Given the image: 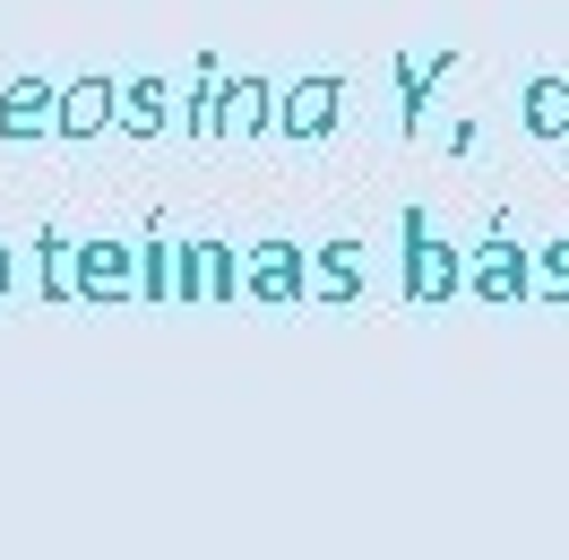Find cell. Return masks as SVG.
I'll list each match as a JSON object with an SVG mask.
<instances>
[{
    "label": "cell",
    "mask_w": 569,
    "mask_h": 560,
    "mask_svg": "<svg viewBox=\"0 0 569 560\" xmlns=\"http://www.w3.org/2000/svg\"><path fill=\"white\" fill-rule=\"evenodd\" d=\"M173 121H181V104H173V78L164 70L121 78V121H112V139H164Z\"/></svg>",
    "instance_id": "obj_10"
},
{
    "label": "cell",
    "mask_w": 569,
    "mask_h": 560,
    "mask_svg": "<svg viewBox=\"0 0 569 560\" xmlns=\"http://www.w3.org/2000/svg\"><path fill=\"white\" fill-rule=\"evenodd\" d=\"M466 293H475V302H527L535 293V250L518 242L500 216H492V233L466 250Z\"/></svg>",
    "instance_id": "obj_2"
},
{
    "label": "cell",
    "mask_w": 569,
    "mask_h": 560,
    "mask_svg": "<svg viewBox=\"0 0 569 560\" xmlns=\"http://www.w3.org/2000/svg\"><path fill=\"white\" fill-rule=\"evenodd\" d=\"M518 121H527V139H569V78L535 70L527 96H518Z\"/></svg>",
    "instance_id": "obj_14"
},
{
    "label": "cell",
    "mask_w": 569,
    "mask_h": 560,
    "mask_svg": "<svg viewBox=\"0 0 569 560\" xmlns=\"http://www.w3.org/2000/svg\"><path fill=\"white\" fill-rule=\"evenodd\" d=\"M449 70H458V52H406V61H397V130H406V139L423 130V104L440 96Z\"/></svg>",
    "instance_id": "obj_11"
},
{
    "label": "cell",
    "mask_w": 569,
    "mask_h": 560,
    "mask_svg": "<svg viewBox=\"0 0 569 560\" xmlns=\"http://www.w3.org/2000/svg\"><path fill=\"white\" fill-rule=\"evenodd\" d=\"M535 293H543V302H569V242L535 250Z\"/></svg>",
    "instance_id": "obj_17"
},
{
    "label": "cell",
    "mask_w": 569,
    "mask_h": 560,
    "mask_svg": "<svg viewBox=\"0 0 569 560\" xmlns=\"http://www.w3.org/2000/svg\"><path fill=\"white\" fill-rule=\"evenodd\" d=\"M337 112H346V70H302V78H284V96H277V130L284 139H328Z\"/></svg>",
    "instance_id": "obj_4"
},
{
    "label": "cell",
    "mask_w": 569,
    "mask_h": 560,
    "mask_svg": "<svg viewBox=\"0 0 569 560\" xmlns=\"http://www.w3.org/2000/svg\"><path fill=\"white\" fill-rule=\"evenodd\" d=\"M397 284H406V302H415V311L458 302V293H466V250L440 242V233L423 224V208H406V268H397Z\"/></svg>",
    "instance_id": "obj_1"
},
{
    "label": "cell",
    "mask_w": 569,
    "mask_h": 560,
    "mask_svg": "<svg viewBox=\"0 0 569 560\" xmlns=\"http://www.w3.org/2000/svg\"><path fill=\"white\" fill-rule=\"evenodd\" d=\"M52 130H61V87H52V78L43 70H18L9 78V87H0V139H52Z\"/></svg>",
    "instance_id": "obj_7"
},
{
    "label": "cell",
    "mask_w": 569,
    "mask_h": 560,
    "mask_svg": "<svg viewBox=\"0 0 569 560\" xmlns=\"http://www.w3.org/2000/svg\"><path fill=\"white\" fill-rule=\"evenodd\" d=\"M173 293H190V302H233V293H242V250L233 242H181Z\"/></svg>",
    "instance_id": "obj_8"
},
{
    "label": "cell",
    "mask_w": 569,
    "mask_h": 560,
    "mask_svg": "<svg viewBox=\"0 0 569 560\" xmlns=\"http://www.w3.org/2000/svg\"><path fill=\"white\" fill-rule=\"evenodd\" d=\"M173 259H181V250L147 224V242H139V302H173Z\"/></svg>",
    "instance_id": "obj_16"
},
{
    "label": "cell",
    "mask_w": 569,
    "mask_h": 560,
    "mask_svg": "<svg viewBox=\"0 0 569 560\" xmlns=\"http://www.w3.org/2000/svg\"><path fill=\"white\" fill-rule=\"evenodd\" d=\"M36 293L43 302H78V242L61 233V224L36 233Z\"/></svg>",
    "instance_id": "obj_15"
},
{
    "label": "cell",
    "mask_w": 569,
    "mask_h": 560,
    "mask_svg": "<svg viewBox=\"0 0 569 560\" xmlns=\"http://www.w3.org/2000/svg\"><path fill=\"white\" fill-rule=\"evenodd\" d=\"M224 61H216V52H199V61H190V96H181V139H216V112H224Z\"/></svg>",
    "instance_id": "obj_12"
},
{
    "label": "cell",
    "mask_w": 569,
    "mask_h": 560,
    "mask_svg": "<svg viewBox=\"0 0 569 560\" xmlns=\"http://www.w3.org/2000/svg\"><path fill=\"white\" fill-rule=\"evenodd\" d=\"M277 78L268 70H233L224 78V112H216V139H268L277 130Z\"/></svg>",
    "instance_id": "obj_9"
},
{
    "label": "cell",
    "mask_w": 569,
    "mask_h": 560,
    "mask_svg": "<svg viewBox=\"0 0 569 560\" xmlns=\"http://www.w3.org/2000/svg\"><path fill=\"white\" fill-rule=\"evenodd\" d=\"M311 302H362V242H320L311 250Z\"/></svg>",
    "instance_id": "obj_13"
},
{
    "label": "cell",
    "mask_w": 569,
    "mask_h": 560,
    "mask_svg": "<svg viewBox=\"0 0 569 560\" xmlns=\"http://www.w3.org/2000/svg\"><path fill=\"white\" fill-rule=\"evenodd\" d=\"M9 284H18V259H9V242H0V302H9Z\"/></svg>",
    "instance_id": "obj_18"
},
{
    "label": "cell",
    "mask_w": 569,
    "mask_h": 560,
    "mask_svg": "<svg viewBox=\"0 0 569 560\" xmlns=\"http://www.w3.org/2000/svg\"><path fill=\"white\" fill-rule=\"evenodd\" d=\"M112 121H121V78L104 70L61 78V130L52 139H112Z\"/></svg>",
    "instance_id": "obj_6"
},
{
    "label": "cell",
    "mask_w": 569,
    "mask_h": 560,
    "mask_svg": "<svg viewBox=\"0 0 569 560\" xmlns=\"http://www.w3.org/2000/svg\"><path fill=\"white\" fill-rule=\"evenodd\" d=\"M130 293H139V242L121 233L78 242V302H130Z\"/></svg>",
    "instance_id": "obj_5"
},
{
    "label": "cell",
    "mask_w": 569,
    "mask_h": 560,
    "mask_svg": "<svg viewBox=\"0 0 569 560\" xmlns=\"http://www.w3.org/2000/svg\"><path fill=\"white\" fill-rule=\"evenodd\" d=\"M242 293L250 302H302V293H311V250L284 242V233L242 242Z\"/></svg>",
    "instance_id": "obj_3"
}]
</instances>
